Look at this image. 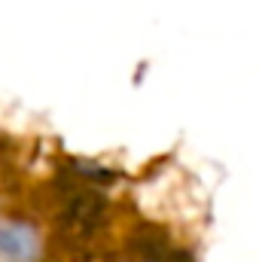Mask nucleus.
<instances>
[{
  "label": "nucleus",
  "mask_w": 259,
  "mask_h": 262,
  "mask_svg": "<svg viewBox=\"0 0 259 262\" xmlns=\"http://www.w3.org/2000/svg\"><path fill=\"white\" fill-rule=\"evenodd\" d=\"M40 235L21 220H0V262H37Z\"/></svg>",
  "instance_id": "nucleus-1"
}]
</instances>
